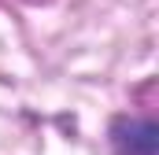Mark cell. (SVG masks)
I'll return each instance as SVG.
<instances>
[{
	"label": "cell",
	"instance_id": "1",
	"mask_svg": "<svg viewBox=\"0 0 159 155\" xmlns=\"http://www.w3.org/2000/svg\"><path fill=\"white\" fill-rule=\"evenodd\" d=\"M156 122L137 115H122L111 122V148L119 155H156Z\"/></svg>",
	"mask_w": 159,
	"mask_h": 155
}]
</instances>
